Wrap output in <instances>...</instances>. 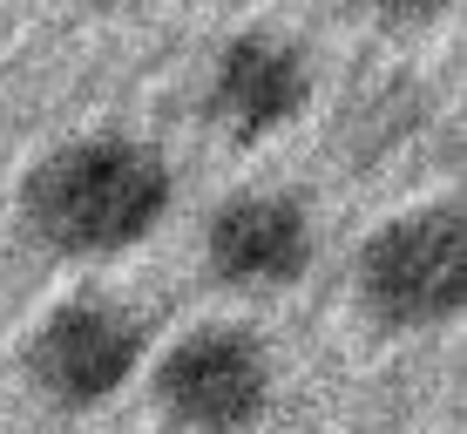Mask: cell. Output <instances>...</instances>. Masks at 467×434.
<instances>
[{
  "label": "cell",
  "instance_id": "1",
  "mask_svg": "<svg viewBox=\"0 0 467 434\" xmlns=\"http://www.w3.org/2000/svg\"><path fill=\"white\" fill-rule=\"evenodd\" d=\"M176 204V170L156 143L129 130H88L35 156L21 176V224L47 259L109 265L150 245Z\"/></svg>",
  "mask_w": 467,
  "mask_h": 434
},
{
  "label": "cell",
  "instance_id": "2",
  "mask_svg": "<svg viewBox=\"0 0 467 434\" xmlns=\"http://www.w3.org/2000/svg\"><path fill=\"white\" fill-rule=\"evenodd\" d=\"M359 312L386 333H441L467 305V217L461 204H413L386 217L352 259Z\"/></svg>",
  "mask_w": 467,
  "mask_h": 434
},
{
  "label": "cell",
  "instance_id": "6",
  "mask_svg": "<svg viewBox=\"0 0 467 434\" xmlns=\"http://www.w3.org/2000/svg\"><path fill=\"white\" fill-rule=\"evenodd\" d=\"M312 109V55L285 27H237L211 48L203 116L231 143H271Z\"/></svg>",
  "mask_w": 467,
  "mask_h": 434
},
{
  "label": "cell",
  "instance_id": "4",
  "mask_svg": "<svg viewBox=\"0 0 467 434\" xmlns=\"http://www.w3.org/2000/svg\"><path fill=\"white\" fill-rule=\"evenodd\" d=\"M150 394L183 434H251L278 400V360L251 326L211 319L163 346V360L150 366Z\"/></svg>",
  "mask_w": 467,
  "mask_h": 434
},
{
  "label": "cell",
  "instance_id": "3",
  "mask_svg": "<svg viewBox=\"0 0 467 434\" xmlns=\"http://www.w3.org/2000/svg\"><path fill=\"white\" fill-rule=\"evenodd\" d=\"M150 360V326L116 292H75L47 305L21 346V374L55 414L109 408Z\"/></svg>",
  "mask_w": 467,
  "mask_h": 434
},
{
  "label": "cell",
  "instance_id": "5",
  "mask_svg": "<svg viewBox=\"0 0 467 434\" xmlns=\"http://www.w3.org/2000/svg\"><path fill=\"white\" fill-rule=\"evenodd\" d=\"M203 265L231 292H292L318 265V224L298 190L251 184L203 217Z\"/></svg>",
  "mask_w": 467,
  "mask_h": 434
}]
</instances>
